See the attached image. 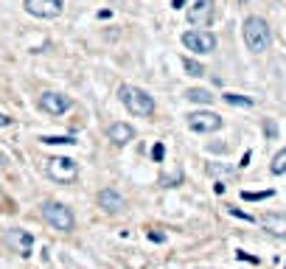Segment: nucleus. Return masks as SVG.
Here are the masks:
<instances>
[{
	"mask_svg": "<svg viewBox=\"0 0 286 269\" xmlns=\"http://www.w3.org/2000/svg\"><path fill=\"white\" fill-rule=\"evenodd\" d=\"M272 193H275V191H258V193H247V191H244V193H242V199H247V202H258V199H269Z\"/></svg>",
	"mask_w": 286,
	"mask_h": 269,
	"instance_id": "18",
	"label": "nucleus"
},
{
	"mask_svg": "<svg viewBox=\"0 0 286 269\" xmlns=\"http://www.w3.org/2000/svg\"><path fill=\"white\" fill-rule=\"evenodd\" d=\"M185 14H188V23H194V26H208L213 20V0H194Z\"/></svg>",
	"mask_w": 286,
	"mask_h": 269,
	"instance_id": "9",
	"label": "nucleus"
},
{
	"mask_svg": "<svg viewBox=\"0 0 286 269\" xmlns=\"http://www.w3.org/2000/svg\"><path fill=\"white\" fill-rule=\"evenodd\" d=\"M239 3H247V0H239Z\"/></svg>",
	"mask_w": 286,
	"mask_h": 269,
	"instance_id": "25",
	"label": "nucleus"
},
{
	"mask_svg": "<svg viewBox=\"0 0 286 269\" xmlns=\"http://www.w3.org/2000/svg\"><path fill=\"white\" fill-rule=\"evenodd\" d=\"M185 121H188V129L197 135H210V132L222 129V115L210 113V110H197V113L185 115Z\"/></svg>",
	"mask_w": 286,
	"mask_h": 269,
	"instance_id": "5",
	"label": "nucleus"
},
{
	"mask_svg": "<svg viewBox=\"0 0 286 269\" xmlns=\"http://www.w3.org/2000/svg\"><path fill=\"white\" fill-rule=\"evenodd\" d=\"M42 219H45V225H51L53 230H59V233H70V230L76 227L73 210H70L68 205H62V202H45Z\"/></svg>",
	"mask_w": 286,
	"mask_h": 269,
	"instance_id": "3",
	"label": "nucleus"
},
{
	"mask_svg": "<svg viewBox=\"0 0 286 269\" xmlns=\"http://www.w3.org/2000/svg\"><path fill=\"white\" fill-rule=\"evenodd\" d=\"M6 126H11V118L6 113H0V129H6Z\"/></svg>",
	"mask_w": 286,
	"mask_h": 269,
	"instance_id": "22",
	"label": "nucleus"
},
{
	"mask_svg": "<svg viewBox=\"0 0 286 269\" xmlns=\"http://www.w3.org/2000/svg\"><path fill=\"white\" fill-rule=\"evenodd\" d=\"M45 174L51 177L53 183H73L79 177V165L73 157H62V154H53L45 160Z\"/></svg>",
	"mask_w": 286,
	"mask_h": 269,
	"instance_id": "4",
	"label": "nucleus"
},
{
	"mask_svg": "<svg viewBox=\"0 0 286 269\" xmlns=\"http://www.w3.org/2000/svg\"><path fill=\"white\" fill-rule=\"evenodd\" d=\"M118 98H121V104L129 110L132 115H138V118H152L157 110L155 98L149 96L146 90H140L135 84H121L118 87Z\"/></svg>",
	"mask_w": 286,
	"mask_h": 269,
	"instance_id": "1",
	"label": "nucleus"
},
{
	"mask_svg": "<svg viewBox=\"0 0 286 269\" xmlns=\"http://www.w3.org/2000/svg\"><path fill=\"white\" fill-rule=\"evenodd\" d=\"M70 101L68 96H62V93H42V98H40V107H42L45 113H51V115H65L70 110Z\"/></svg>",
	"mask_w": 286,
	"mask_h": 269,
	"instance_id": "10",
	"label": "nucleus"
},
{
	"mask_svg": "<svg viewBox=\"0 0 286 269\" xmlns=\"http://www.w3.org/2000/svg\"><path fill=\"white\" fill-rule=\"evenodd\" d=\"M269 171L275 174V177H281V174H286V149H281L275 157H272V165H269Z\"/></svg>",
	"mask_w": 286,
	"mask_h": 269,
	"instance_id": "15",
	"label": "nucleus"
},
{
	"mask_svg": "<svg viewBox=\"0 0 286 269\" xmlns=\"http://www.w3.org/2000/svg\"><path fill=\"white\" fill-rule=\"evenodd\" d=\"M98 208L104 213H121L126 208V199L118 191H113V188H104V191H98Z\"/></svg>",
	"mask_w": 286,
	"mask_h": 269,
	"instance_id": "11",
	"label": "nucleus"
},
{
	"mask_svg": "<svg viewBox=\"0 0 286 269\" xmlns=\"http://www.w3.org/2000/svg\"><path fill=\"white\" fill-rule=\"evenodd\" d=\"M222 98H225L227 104H233V107H252V98H247V96H239V93H225Z\"/></svg>",
	"mask_w": 286,
	"mask_h": 269,
	"instance_id": "17",
	"label": "nucleus"
},
{
	"mask_svg": "<svg viewBox=\"0 0 286 269\" xmlns=\"http://www.w3.org/2000/svg\"><path fill=\"white\" fill-rule=\"evenodd\" d=\"M182 68H185V73H188V76H205V68H202L200 62H194V59H188V56H185V59H182Z\"/></svg>",
	"mask_w": 286,
	"mask_h": 269,
	"instance_id": "16",
	"label": "nucleus"
},
{
	"mask_svg": "<svg viewBox=\"0 0 286 269\" xmlns=\"http://www.w3.org/2000/svg\"><path fill=\"white\" fill-rule=\"evenodd\" d=\"M230 213H233V216H239V219H244V222H255V219H252V216H247V213H242V210H230Z\"/></svg>",
	"mask_w": 286,
	"mask_h": 269,
	"instance_id": "23",
	"label": "nucleus"
},
{
	"mask_svg": "<svg viewBox=\"0 0 286 269\" xmlns=\"http://www.w3.org/2000/svg\"><path fill=\"white\" fill-rule=\"evenodd\" d=\"M152 157H155L157 163L165 157V146H163V143H155V146H152Z\"/></svg>",
	"mask_w": 286,
	"mask_h": 269,
	"instance_id": "19",
	"label": "nucleus"
},
{
	"mask_svg": "<svg viewBox=\"0 0 286 269\" xmlns=\"http://www.w3.org/2000/svg\"><path fill=\"white\" fill-rule=\"evenodd\" d=\"M3 241H6V247H9L14 255H20V258H28L31 250H34V235L28 233V230H23V227H11V230H6Z\"/></svg>",
	"mask_w": 286,
	"mask_h": 269,
	"instance_id": "7",
	"label": "nucleus"
},
{
	"mask_svg": "<svg viewBox=\"0 0 286 269\" xmlns=\"http://www.w3.org/2000/svg\"><path fill=\"white\" fill-rule=\"evenodd\" d=\"M23 6H26V11L31 17H40V20H53L65 11L62 0H26Z\"/></svg>",
	"mask_w": 286,
	"mask_h": 269,
	"instance_id": "8",
	"label": "nucleus"
},
{
	"mask_svg": "<svg viewBox=\"0 0 286 269\" xmlns=\"http://www.w3.org/2000/svg\"><path fill=\"white\" fill-rule=\"evenodd\" d=\"M261 225L267 227L272 235H286V216H281V213H269V216L261 219Z\"/></svg>",
	"mask_w": 286,
	"mask_h": 269,
	"instance_id": "13",
	"label": "nucleus"
},
{
	"mask_svg": "<svg viewBox=\"0 0 286 269\" xmlns=\"http://www.w3.org/2000/svg\"><path fill=\"white\" fill-rule=\"evenodd\" d=\"M242 37H244V45H247L252 53H264L269 48V42H272V31H269L264 17H247L244 20Z\"/></svg>",
	"mask_w": 286,
	"mask_h": 269,
	"instance_id": "2",
	"label": "nucleus"
},
{
	"mask_svg": "<svg viewBox=\"0 0 286 269\" xmlns=\"http://www.w3.org/2000/svg\"><path fill=\"white\" fill-rule=\"evenodd\" d=\"M171 6L174 9H180V6H185V0H171Z\"/></svg>",
	"mask_w": 286,
	"mask_h": 269,
	"instance_id": "24",
	"label": "nucleus"
},
{
	"mask_svg": "<svg viewBox=\"0 0 286 269\" xmlns=\"http://www.w3.org/2000/svg\"><path fill=\"white\" fill-rule=\"evenodd\" d=\"M182 45H185V51L194 53H213L216 51V37L210 31H202V28H191L182 34Z\"/></svg>",
	"mask_w": 286,
	"mask_h": 269,
	"instance_id": "6",
	"label": "nucleus"
},
{
	"mask_svg": "<svg viewBox=\"0 0 286 269\" xmlns=\"http://www.w3.org/2000/svg\"><path fill=\"white\" fill-rule=\"evenodd\" d=\"M185 96H188L194 104H210V101H213V96H210L208 90H202V87H191Z\"/></svg>",
	"mask_w": 286,
	"mask_h": 269,
	"instance_id": "14",
	"label": "nucleus"
},
{
	"mask_svg": "<svg viewBox=\"0 0 286 269\" xmlns=\"http://www.w3.org/2000/svg\"><path fill=\"white\" fill-rule=\"evenodd\" d=\"M264 132H267L269 138H275V135H278V129H275V123H272V121H267V123H264Z\"/></svg>",
	"mask_w": 286,
	"mask_h": 269,
	"instance_id": "21",
	"label": "nucleus"
},
{
	"mask_svg": "<svg viewBox=\"0 0 286 269\" xmlns=\"http://www.w3.org/2000/svg\"><path fill=\"white\" fill-rule=\"evenodd\" d=\"M42 143H48V146H56V143H68V146H70V143H76V140H73V138H42Z\"/></svg>",
	"mask_w": 286,
	"mask_h": 269,
	"instance_id": "20",
	"label": "nucleus"
},
{
	"mask_svg": "<svg viewBox=\"0 0 286 269\" xmlns=\"http://www.w3.org/2000/svg\"><path fill=\"white\" fill-rule=\"evenodd\" d=\"M110 140H113L115 146H126L129 140H135V129H132L129 123H113L110 126Z\"/></svg>",
	"mask_w": 286,
	"mask_h": 269,
	"instance_id": "12",
	"label": "nucleus"
}]
</instances>
